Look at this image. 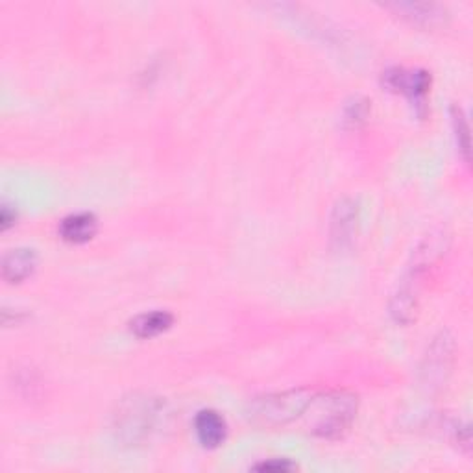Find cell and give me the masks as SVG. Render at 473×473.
I'll use <instances>...</instances> for the list:
<instances>
[{
  "instance_id": "52a82bcc",
  "label": "cell",
  "mask_w": 473,
  "mask_h": 473,
  "mask_svg": "<svg viewBox=\"0 0 473 473\" xmlns=\"http://www.w3.org/2000/svg\"><path fill=\"white\" fill-rule=\"evenodd\" d=\"M38 266V254L32 248H15L3 259V275L10 283H21L30 277Z\"/></svg>"
},
{
  "instance_id": "8fae6325",
  "label": "cell",
  "mask_w": 473,
  "mask_h": 473,
  "mask_svg": "<svg viewBox=\"0 0 473 473\" xmlns=\"http://www.w3.org/2000/svg\"><path fill=\"white\" fill-rule=\"evenodd\" d=\"M393 8H396L401 13V17L412 21L414 24L433 26L435 22H440L443 19V10L438 4L400 3V4H394Z\"/></svg>"
},
{
  "instance_id": "7a4b0ae2",
  "label": "cell",
  "mask_w": 473,
  "mask_h": 473,
  "mask_svg": "<svg viewBox=\"0 0 473 473\" xmlns=\"http://www.w3.org/2000/svg\"><path fill=\"white\" fill-rule=\"evenodd\" d=\"M163 414V403L148 396L128 398L115 414V431L121 440L137 446L156 431Z\"/></svg>"
},
{
  "instance_id": "30bf717a",
  "label": "cell",
  "mask_w": 473,
  "mask_h": 473,
  "mask_svg": "<svg viewBox=\"0 0 473 473\" xmlns=\"http://www.w3.org/2000/svg\"><path fill=\"white\" fill-rule=\"evenodd\" d=\"M174 322V317L169 311H152V313H143L137 318L131 320L130 329L135 337L139 339H152L161 335L166 329H171Z\"/></svg>"
},
{
  "instance_id": "8992f818",
  "label": "cell",
  "mask_w": 473,
  "mask_h": 473,
  "mask_svg": "<svg viewBox=\"0 0 473 473\" xmlns=\"http://www.w3.org/2000/svg\"><path fill=\"white\" fill-rule=\"evenodd\" d=\"M194 431L200 443L207 450L218 448L220 443H224L226 435H228V426L226 420L216 410H200L197 420H194Z\"/></svg>"
},
{
  "instance_id": "5bb4252c",
  "label": "cell",
  "mask_w": 473,
  "mask_h": 473,
  "mask_svg": "<svg viewBox=\"0 0 473 473\" xmlns=\"http://www.w3.org/2000/svg\"><path fill=\"white\" fill-rule=\"evenodd\" d=\"M254 469L258 471H275V473H285V471H292L296 469V464H292L291 460L283 459H274V460H268V462H261V464H256Z\"/></svg>"
},
{
  "instance_id": "ba28073f",
  "label": "cell",
  "mask_w": 473,
  "mask_h": 473,
  "mask_svg": "<svg viewBox=\"0 0 473 473\" xmlns=\"http://www.w3.org/2000/svg\"><path fill=\"white\" fill-rule=\"evenodd\" d=\"M98 230V220L93 213L81 211L69 215L60 224V237L71 244H83L95 237Z\"/></svg>"
},
{
  "instance_id": "9a60e30c",
  "label": "cell",
  "mask_w": 473,
  "mask_h": 473,
  "mask_svg": "<svg viewBox=\"0 0 473 473\" xmlns=\"http://www.w3.org/2000/svg\"><path fill=\"white\" fill-rule=\"evenodd\" d=\"M17 220V211L8 206V204H3V207H0V228H3V232H8Z\"/></svg>"
},
{
  "instance_id": "277c9868",
  "label": "cell",
  "mask_w": 473,
  "mask_h": 473,
  "mask_svg": "<svg viewBox=\"0 0 473 473\" xmlns=\"http://www.w3.org/2000/svg\"><path fill=\"white\" fill-rule=\"evenodd\" d=\"M383 83L386 89L409 97L414 106H424L426 95L431 88V76L426 71H407L394 67L383 74Z\"/></svg>"
},
{
  "instance_id": "3957f363",
  "label": "cell",
  "mask_w": 473,
  "mask_h": 473,
  "mask_svg": "<svg viewBox=\"0 0 473 473\" xmlns=\"http://www.w3.org/2000/svg\"><path fill=\"white\" fill-rule=\"evenodd\" d=\"M313 396L308 391H287L252 400L248 420L258 427H280L305 412Z\"/></svg>"
},
{
  "instance_id": "7c38bea8",
  "label": "cell",
  "mask_w": 473,
  "mask_h": 473,
  "mask_svg": "<svg viewBox=\"0 0 473 473\" xmlns=\"http://www.w3.org/2000/svg\"><path fill=\"white\" fill-rule=\"evenodd\" d=\"M453 124H455V131H457V139H459V148L464 152V157H469V130L466 124V119L462 115V111L459 107H453Z\"/></svg>"
},
{
  "instance_id": "5b68a950",
  "label": "cell",
  "mask_w": 473,
  "mask_h": 473,
  "mask_svg": "<svg viewBox=\"0 0 473 473\" xmlns=\"http://www.w3.org/2000/svg\"><path fill=\"white\" fill-rule=\"evenodd\" d=\"M359 228V207L355 200L344 198L337 204L331 216V241L339 248H346L353 242Z\"/></svg>"
},
{
  "instance_id": "4fadbf2b",
  "label": "cell",
  "mask_w": 473,
  "mask_h": 473,
  "mask_svg": "<svg viewBox=\"0 0 473 473\" xmlns=\"http://www.w3.org/2000/svg\"><path fill=\"white\" fill-rule=\"evenodd\" d=\"M367 114H368V106L367 102H359L355 100V104H350L348 109H346V122L351 124V126H357L359 122H363L367 119Z\"/></svg>"
},
{
  "instance_id": "9c48e42d",
  "label": "cell",
  "mask_w": 473,
  "mask_h": 473,
  "mask_svg": "<svg viewBox=\"0 0 473 473\" xmlns=\"http://www.w3.org/2000/svg\"><path fill=\"white\" fill-rule=\"evenodd\" d=\"M453 342L448 337H440L436 339V342L431 346L427 357H426V367H424V374L427 376V383L429 381H442L443 374L450 372L452 367V359H453Z\"/></svg>"
},
{
  "instance_id": "6da1fadb",
  "label": "cell",
  "mask_w": 473,
  "mask_h": 473,
  "mask_svg": "<svg viewBox=\"0 0 473 473\" xmlns=\"http://www.w3.org/2000/svg\"><path fill=\"white\" fill-rule=\"evenodd\" d=\"M311 410V431L324 438L342 436L357 412V398L348 393H331L309 401L308 409Z\"/></svg>"
}]
</instances>
